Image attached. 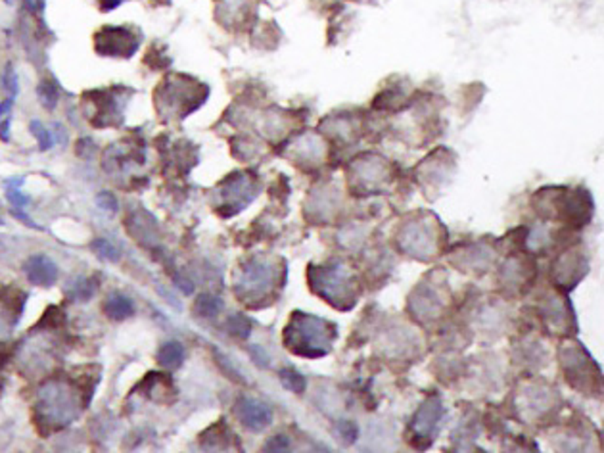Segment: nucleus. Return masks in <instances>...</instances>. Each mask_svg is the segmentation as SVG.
I'll return each mask as SVG.
<instances>
[{"label":"nucleus","instance_id":"7ed1b4c3","mask_svg":"<svg viewBox=\"0 0 604 453\" xmlns=\"http://www.w3.org/2000/svg\"><path fill=\"white\" fill-rule=\"evenodd\" d=\"M25 276L31 284L50 288L58 281V267L46 255H33L23 265Z\"/></svg>","mask_w":604,"mask_h":453},{"label":"nucleus","instance_id":"9d476101","mask_svg":"<svg viewBox=\"0 0 604 453\" xmlns=\"http://www.w3.org/2000/svg\"><path fill=\"white\" fill-rule=\"evenodd\" d=\"M278 376H281L284 388L290 390V392H295V394H302L305 386H307L305 378H303L297 371H294V369H282Z\"/></svg>","mask_w":604,"mask_h":453},{"label":"nucleus","instance_id":"6ab92c4d","mask_svg":"<svg viewBox=\"0 0 604 453\" xmlns=\"http://www.w3.org/2000/svg\"><path fill=\"white\" fill-rule=\"evenodd\" d=\"M23 6L31 14H37L42 10V0H23Z\"/></svg>","mask_w":604,"mask_h":453},{"label":"nucleus","instance_id":"0eeeda50","mask_svg":"<svg viewBox=\"0 0 604 453\" xmlns=\"http://www.w3.org/2000/svg\"><path fill=\"white\" fill-rule=\"evenodd\" d=\"M223 307V302L221 298L213 296V294H200L196 300V313L200 317L205 319H213L217 317L219 312Z\"/></svg>","mask_w":604,"mask_h":453},{"label":"nucleus","instance_id":"f3484780","mask_svg":"<svg viewBox=\"0 0 604 453\" xmlns=\"http://www.w3.org/2000/svg\"><path fill=\"white\" fill-rule=\"evenodd\" d=\"M340 434L344 436L345 442L352 444V442L357 440V426L349 423V421H344V423H340Z\"/></svg>","mask_w":604,"mask_h":453},{"label":"nucleus","instance_id":"39448f33","mask_svg":"<svg viewBox=\"0 0 604 453\" xmlns=\"http://www.w3.org/2000/svg\"><path fill=\"white\" fill-rule=\"evenodd\" d=\"M104 312L112 321H125L134 313V305L131 298H127L125 294H120V292H113L105 300Z\"/></svg>","mask_w":604,"mask_h":453},{"label":"nucleus","instance_id":"dca6fc26","mask_svg":"<svg viewBox=\"0 0 604 453\" xmlns=\"http://www.w3.org/2000/svg\"><path fill=\"white\" fill-rule=\"evenodd\" d=\"M96 204H98L102 210H105V212H117V200H115V196L110 194V192H102V194H98Z\"/></svg>","mask_w":604,"mask_h":453},{"label":"nucleus","instance_id":"423d86ee","mask_svg":"<svg viewBox=\"0 0 604 453\" xmlns=\"http://www.w3.org/2000/svg\"><path fill=\"white\" fill-rule=\"evenodd\" d=\"M184 362V347L179 342H165L158 352V363L163 369H179Z\"/></svg>","mask_w":604,"mask_h":453},{"label":"nucleus","instance_id":"aec40b11","mask_svg":"<svg viewBox=\"0 0 604 453\" xmlns=\"http://www.w3.org/2000/svg\"><path fill=\"white\" fill-rule=\"evenodd\" d=\"M0 139L4 142L10 141V120H4L0 123Z\"/></svg>","mask_w":604,"mask_h":453},{"label":"nucleus","instance_id":"20e7f679","mask_svg":"<svg viewBox=\"0 0 604 453\" xmlns=\"http://www.w3.org/2000/svg\"><path fill=\"white\" fill-rule=\"evenodd\" d=\"M442 419V404L437 397H432L426 404L422 405L418 415L415 419V430L416 434H428L430 430H434L437 425V421Z\"/></svg>","mask_w":604,"mask_h":453},{"label":"nucleus","instance_id":"6e6552de","mask_svg":"<svg viewBox=\"0 0 604 453\" xmlns=\"http://www.w3.org/2000/svg\"><path fill=\"white\" fill-rule=\"evenodd\" d=\"M98 288V283L94 279H79L73 283L70 291V298L75 302H86L94 296V292Z\"/></svg>","mask_w":604,"mask_h":453},{"label":"nucleus","instance_id":"412c9836","mask_svg":"<svg viewBox=\"0 0 604 453\" xmlns=\"http://www.w3.org/2000/svg\"><path fill=\"white\" fill-rule=\"evenodd\" d=\"M10 108H12V98L4 100V102H0V117L4 115V113L10 112Z\"/></svg>","mask_w":604,"mask_h":453},{"label":"nucleus","instance_id":"4468645a","mask_svg":"<svg viewBox=\"0 0 604 453\" xmlns=\"http://www.w3.org/2000/svg\"><path fill=\"white\" fill-rule=\"evenodd\" d=\"M8 200L15 205V208H25L29 204L27 196H23L20 192V184H6Z\"/></svg>","mask_w":604,"mask_h":453},{"label":"nucleus","instance_id":"2eb2a0df","mask_svg":"<svg viewBox=\"0 0 604 453\" xmlns=\"http://www.w3.org/2000/svg\"><path fill=\"white\" fill-rule=\"evenodd\" d=\"M290 440L284 434H276L265 444V452H288Z\"/></svg>","mask_w":604,"mask_h":453},{"label":"nucleus","instance_id":"4be33fe9","mask_svg":"<svg viewBox=\"0 0 604 453\" xmlns=\"http://www.w3.org/2000/svg\"><path fill=\"white\" fill-rule=\"evenodd\" d=\"M100 2H105L104 10H112V8L120 6L123 0H100Z\"/></svg>","mask_w":604,"mask_h":453},{"label":"nucleus","instance_id":"f03ea898","mask_svg":"<svg viewBox=\"0 0 604 453\" xmlns=\"http://www.w3.org/2000/svg\"><path fill=\"white\" fill-rule=\"evenodd\" d=\"M234 415L242 425L253 432L267 428L273 421V411L269 409V405L253 397H240L234 405Z\"/></svg>","mask_w":604,"mask_h":453},{"label":"nucleus","instance_id":"f257e3e1","mask_svg":"<svg viewBox=\"0 0 604 453\" xmlns=\"http://www.w3.org/2000/svg\"><path fill=\"white\" fill-rule=\"evenodd\" d=\"M96 50L105 56H133L136 50V39L127 29L105 27L96 35Z\"/></svg>","mask_w":604,"mask_h":453},{"label":"nucleus","instance_id":"f8f14e48","mask_svg":"<svg viewBox=\"0 0 604 453\" xmlns=\"http://www.w3.org/2000/svg\"><path fill=\"white\" fill-rule=\"evenodd\" d=\"M226 328H229V333H231L232 336H236V338L240 340H246L248 336H250V333H252V323H250L244 315H232V317L229 319V323H226Z\"/></svg>","mask_w":604,"mask_h":453},{"label":"nucleus","instance_id":"9b49d317","mask_svg":"<svg viewBox=\"0 0 604 453\" xmlns=\"http://www.w3.org/2000/svg\"><path fill=\"white\" fill-rule=\"evenodd\" d=\"M92 252L98 255L100 260H104V262H120L121 260L120 250L115 248L112 242L104 241V238L92 242Z\"/></svg>","mask_w":604,"mask_h":453},{"label":"nucleus","instance_id":"a211bd4d","mask_svg":"<svg viewBox=\"0 0 604 453\" xmlns=\"http://www.w3.org/2000/svg\"><path fill=\"white\" fill-rule=\"evenodd\" d=\"M250 352H252V357L255 359V363H257V365H261V367H267L269 357L265 355V352H263L259 346H252V350H250Z\"/></svg>","mask_w":604,"mask_h":453},{"label":"nucleus","instance_id":"1a4fd4ad","mask_svg":"<svg viewBox=\"0 0 604 453\" xmlns=\"http://www.w3.org/2000/svg\"><path fill=\"white\" fill-rule=\"evenodd\" d=\"M37 96H39L41 104L46 108V110H54L58 104V98H60V92H58L56 83H54V81H50V79L42 81L41 85H39V89H37Z\"/></svg>","mask_w":604,"mask_h":453},{"label":"nucleus","instance_id":"ddd939ff","mask_svg":"<svg viewBox=\"0 0 604 453\" xmlns=\"http://www.w3.org/2000/svg\"><path fill=\"white\" fill-rule=\"evenodd\" d=\"M29 129H31V133L35 135L37 142H39V148L49 150L50 146H52V135H50V131L42 125L41 121H31Z\"/></svg>","mask_w":604,"mask_h":453}]
</instances>
